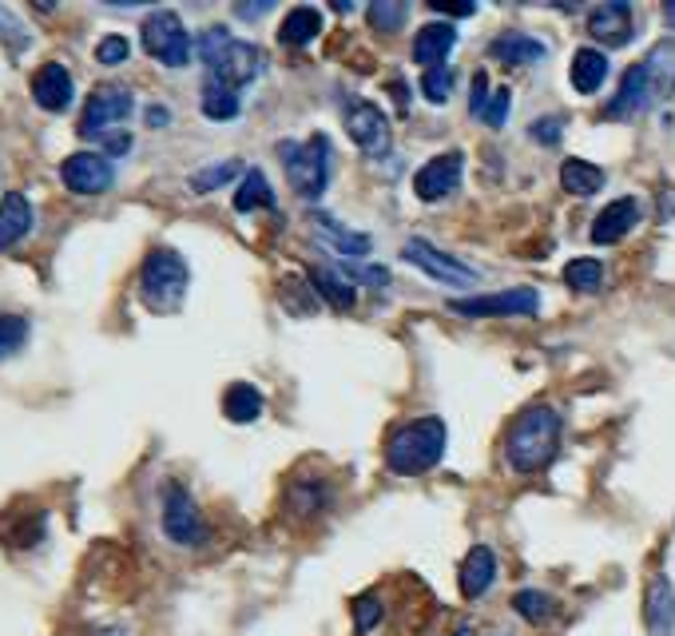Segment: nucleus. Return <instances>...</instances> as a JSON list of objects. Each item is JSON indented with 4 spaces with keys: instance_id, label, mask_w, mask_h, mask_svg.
<instances>
[{
    "instance_id": "obj_7",
    "label": "nucleus",
    "mask_w": 675,
    "mask_h": 636,
    "mask_svg": "<svg viewBox=\"0 0 675 636\" xmlns=\"http://www.w3.org/2000/svg\"><path fill=\"white\" fill-rule=\"evenodd\" d=\"M135 108V96L123 84H96L80 111V136L84 140H108L123 128V120Z\"/></svg>"
},
{
    "instance_id": "obj_33",
    "label": "nucleus",
    "mask_w": 675,
    "mask_h": 636,
    "mask_svg": "<svg viewBox=\"0 0 675 636\" xmlns=\"http://www.w3.org/2000/svg\"><path fill=\"white\" fill-rule=\"evenodd\" d=\"M239 176H247L242 160H223V164H211V167H203V172H196V176H191V187L203 196V191H218V187L235 184Z\"/></svg>"
},
{
    "instance_id": "obj_39",
    "label": "nucleus",
    "mask_w": 675,
    "mask_h": 636,
    "mask_svg": "<svg viewBox=\"0 0 675 636\" xmlns=\"http://www.w3.org/2000/svg\"><path fill=\"white\" fill-rule=\"evenodd\" d=\"M128 56H131V45H128V36H120V33L104 36V40L96 45V60H99L104 68L128 64Z\"/></svg>"
},
{
    "instance_id": "obj_14",
    "label": "nucleus",
    "mask_w": 675,
    "mask_h": 636,
    "mask_svg": "<svg viewBox=\"0 0 675 636\" xmlns=\"http://www.w3.org/2000/svg\"><path fill=\"white\" fill-rule=\"evenodd\" d=\"M655 89L652 80H648V72H643V64H632L628 72H624L620 89H616V96H612V104L604 108V116L608 120H636V116H643V111L655 104Z\"/></svg>"
},
{
    "instance_id": "obj_34",
    "label": "nucleus",
    "mask_w": 675,
    "mask_h": 636,
    "mask_svg": "<svg viewBox=\"0 0 675 636\" xmlns=\"http://www.w3.org/2000/svg\"><path fill=\"white\" fill-rule=\"evenodd\" d=\"M405 16H410V4H405V0H374V4H366V21H370V28H378V33H398L405 24Z\"/></svg>"
},
{
    "instance_id": "obj_24",
    "label": "nucleus",
    "mask_w": 675,
    "mask_h": 636,
    "mask_svg": "<svg viewBox=\"0 0 675 636\" xmlns=\"http://www.w3.org/2000/svg\"><path fill=\"white\" fill-rule=\"evenodd\" d=\"M568 76H572V89L592 96V92H600V84L608 80V56L600 52V48H577Z\"/></svg>"
},
{
    "instance_id": "obj_15",
    "label": "nucleus",
    "mask_w": 675,
    "mask_h": 636,
    "mask_svg": "<svg viewBox=\"0 0 675 636\" xmlns=\"http://www.w3.org/2000/svg\"><path fill=\"white\" fill-rule=\"evenodd\" d=\"M72 96H76V84H72V72H68L64 64L48 60V64H40L33 72V99H36V108H44V111H68V108H72Z\"/></svg>"
},
{
    "instance_id": "obj_8",
    "label": "nucleus",
    "mask_w": 675,
    "mask_h": 636,
    "mask_svg": "<svg viewBox=\"0 0 675 636\" xmlns=\"http://www.w3.org/2000/svg\"><path fill=\"white\" fill-rule=\"evenodd\" d=\"M159 526H164V538L175 541L183 549H196L208 541V521L199 514L196 497L187 494L183 485L171 482L164 490V514H159Z\"/></svg>"
},
{
    "instance_id": "obj_20",
    "label": "nucleus",
    "mask_w": 675,
    "mask_h": 636,
    "mask_svg": "<svg viewBox=\"0 0 675 636\" xmlns=\"http://www.w3.org/2000/svg\"><path fill=\"white\" fill-rule=\"evenodd\" d=\"M310 227H315L318 243H327L330 251H342V255H350V259H366V255H370V247H374L370 235L342 227L334 215H322V211H315V215H310Z\"/></svg>"
},
{
    "instance_id": "obj_50",
    "label": "nucleus",
    "mask_w": 675,
    "mask_h": 636,
    "mask_svg": "<svg viewBox=\"0 0 675 636\" xmlns=\"http://www.w3.org/2000/svg\"><path fill=\"white\" fill-rule=\"evenodd\" d=\"M449 636H473V633H469V628H458V633H449Z\"/></svg>"
},
{
    "instance_id": "obj_35",
    "label": "nucleus",
    "mask_w": 675,
    "mask_h": 636,
    "mask_svg": "<svg viewBox=\"0 0 675 636\" xmlns=\"http://www.w3.org/2000/svg\"><path fill=\"white\" fill-rule=\"evenodd\" d=\"M565 283L572 291H580V295H596L600 286H604V267L596 259H572L565 267Z\"/></svg>"
},
{
    "instance_id": "obj_32",
    "label": "nucleus",
    "mask_w": 675,
    "mask_h": 636,
    "mask_svg": "<svg viewBox=\"0 0 675 636\" xmlns=\"http://www.w3.org/2000/svg\"><path fill=\"white\" fill-rule=\"evenodd\" d=\"M512 613H521L529 625H545L548 616L556 613V601L541 589H521L512 592Z\"/></svg>"
},
{
    "instance_id": "obj_25",
    "label": "nucleus",
    "mask_w": 675,
    "mask_h": 636,
    "mask_svg": "<svg viewBox=\"0 0 675 636\" xmlns=\"http://www.w3.org/2000/svg\"><path fill=\"white\" fill-rule=\"evenodd\" d=\"M318 33H322V12H318L315 4H298V9L286 12L283 28H279V40H283L286 48H306Z\"/></svg>"
},
{
    "instance_id": "obj_37",
    "label": "nucleus",
    "mask_w": 675,
    "mask_h": 636,
    "mask_svg": "<svg viewBox=\"0 0 675 636\" xmlns=\"http://www.w3.org/2000/svg\"><path fill=\"white\" fill-rule=\"evenodd\" d=\"M453 89H458V72H453L449 64L422 72V96L429 99V104H446Z\"/></svg>"
},
{
    "instance_id": "obj_30",
    "label": "nucleus",
    "mask_w": 675,
    "mask_h": 636,
    "mask_svg": "<svg viewBox=\"0 0 675 636\" xmlns=\"http://www.w3.org/2000/svg\"><path fill=\"white\" fill-rule=\"evenodd\" d=\"M199 108H203V116L208 120H235L242 108V99L235 89H227V84H215V80H203V96H199Z\"/></svg>"
},
{
    "instance_id": "obj_31",
    "label": "nucleus",
    "mask_w": 675,
    "mask_h": 636,
    "mask_svg": "<svg viewBox=\"0 0 675 636\" xmlns=\"http://www.w3.org/2000/svg\"><path fill=\"white\" fill-rule=\"evenodd\" d=\"M560 187L572 191V196H596L604 187V172L589 160H565L560 164Z\"/></svg>"
},
{
    "instance_id": "obj_38",
    "label": "nucleus",
    "mask_w": 675,
    "mask_h": 636,
    "mask_svg": "<svg viewBox=\"0 0 675 636\" xmlns=\"http://www.w3.org/2000/svg\"><path fill=\"white\" fill-rule=\"evenodd\" d=\"M28 342V318L24 315H0V363L12 358Z\"/></svg>"
},
{
    "instance_id": "obj_21",
    "label": "nucleus",
    "mask_w": 675,
    "mask_h": 636,
    "mask_svg": "<svg viewBox=\"0 0 675 636\" xmlns=\"http://www.w3.org/2000/svg\"><path fill=\"white\" fill-rule=\"evenodd\" d=\"M636 223H640V203L628 196L616 199V203H608V208L596 215V223H592V243L612 247V243H620Z\"/></svg>"
},
{
    "instance_id": "obj_49",
    "label": "nucleus",
    "mask_w": 675,
    "mask_h": 636,
    "mask_svg": "<svg viewBox=\"0 0 675 636\" xmlns=\"http://www.w3.org/2000/svg\"><path fill=\"white\" fill-rule=\"evenodd\" d=\"M96 636H123L120 628H104V633H96Z\"/></svg>"
},
{
    "instance_id": "obj_17",
    "label": "nucleus",
    "mask_w": 675,
    "mask_h": 636,
    "mask_svg": "<svg viewBox=\"0 0 675 636\" xmlns=\"http://www.w3.org/2000/svg\"><path fill=\"white\" fill-rule=\"evenodd\" d=\"M458 581H461V597H465V601L485 597V592L493 589V581H497V553H493L489 545H473L465 553V561H461Z\"/></svg>"
},
{
    "instance_id": "obj_43",
    "label": "nucleus",
    "mask_w": 675,
    "mask_h": 636,
    "mask_svg": "<svg viewBox=\"0 0 675 636\" xmlns=\"http://www.w3.org/2000/svg\"><path fill=\"white\" fill-rule=\"evenodd\" d=\"M509 104H512L509 89L493 92L489 108H485V123H489V128H505V120H509Z\"/></svg>"
},
{
    "instance_id": "obj_12",
    "label": "nucleus",
    "mask_w": 675,
    "mask_h": 636,
    "mask_svg": "<svg viewBox=\"0 0 675 636\" xmlns=\"http://www.w3.org/2000/svg\"><path fill=\"white\" fill-rule=\"evenodd\" d=\"M461 172H465V152H441L414 176V191L422 203H441L461 187Z\"/></svg>"
},
{
    "instance_id": "obj_28",
    "label": "nucleus",
    "mask_w": 675,
    "mask_h": 636,
    "mask_svg": "<svg viewBox=\"0 0 675 636\" xmlns=\"http://www.w3.org/2000/svg\"><path fill=\"white\" fill-rule=\"evenodd\" d=\"M267 410V402H262V394L254 390L251 382H235L227 386V394H223V414L230 417V422H239V426H247V422H254V417Z\"/></svg>"
},
{
    "instance_id": "obj_13",
    "label": "nucleus",
    "mask_w": 675,
    "mask_h": 636,
    "mask_svg": "<svg viewBox=\"0 0 675 636\" xmlns=\"http://www.w3.org/2000/svg\"><path fill=\"white\" fill-rule=\"evenodd\" d=\"M346 132L366 155L390 152V120H386V111H381L378 104H370V99H362V104H350L346 108Z\"/></svg>"
},
{
    "instance_id": "obj_3",
    "label": "nucleus",
    "mask_w": 675,
    "mask_h": 636,
    "mask_svg": "<svg viewBox=\"0 0 675 636\" xmlns=\"http://www.w3.org/2000/svg\"><path fill=\"white\" fill-rule=\"evenodd\" d=\"M449 429L441 417H414L390 434L386 441V466L402 478H417V473L434 470L437 461L446 458Z\"/></svg>"
},
{
    "instance_id": "obj_23",
    "label": "nucleus",
    "mask_w": 675,
    "mask_h": 636,
    "mask_svg": "<svg viewBox=\"0 0 675 636\" xmlns=\"http://www.w3.org/2000/svg\"><path fill=\"white\" fill-rule=\"evenodd\" d=\"M33 203L24 191H9V196L0 199V251H9L16 243L33 231Z\"/></svg>"
},
{
    "instance_id": "obj_16",
    "label": "nucleus",
    "mask_w": 675,
    "mask_h": 636,
    "mask_svg": "<svg viewBox=\"0 0 675 636\" xmlns=\"http://www.w3.org/2000/svg\"><path fill=\"white\" fill-rule=\"evenodd\" d=\"M589 33L596 36L600 45L608 48H624L632 40L636 24H632V4H624V0H612V4H596L589 12Z\"/></svg>"
},
{
    "instance_id": "obj_18",
    "label": "nucleus",
    "mask_w": 675,
    "mask_h": 636,
    "mask_svg": "<svg viewBox=\"0 0 675 636\" xmlns=\"http://www.w3.org/2000/svg\"><path fill=\"white\" fill-rule=\"evenodd\" d=\"M453 48H458V28L446 21L425 24V28H417V36H414V60L422 64V72L446 64Z\"/></svg>"
},
{
    "instance_id": "obj_36",
    "label": "nucleus",
    "mask_w": 675,
    "mask_h": 636,
    "mask_svg": "<svg viewBox=\"0 0 675 636\" xmlns=\"http://www.w3.org/2000/svg\"><path fill=\"white\" fill-rule=\"evenodd\" d=\"M286 505H291V514L310 517V514H318V509H327L330 497H327V490H322V485L303 482V485H295V490L286 494Z\"/></svg>"
},
{
    "instance_id": "obj_46",
    "label": "nucleus",
    "mask_w": 675,
    "mask_h": 636,
    "mask_svg": "<svg viewBox=\"0 0 675 636\" xmlns=\"http://www.w3.org/2000/svg\"><path fill=\"white\" fill-rule=\"evenodd\" d=\"M167 120H171V111L167 108H147V128H167Z\"/></svg>"
},
{
    "instance_id": "obj_6",
    "label": "nucleus",
    "mask_w": 675,
    "mask_h": 636,
    "mask_svg": "<svg viewBox=\"0 0 675 636\" xmlns=\"http://www.w3.org/2000/svg\"><path fill=\"white\" fill-rule=\"evenodd\" d=\"M140 45H143V52L152 56V60H159L164 68H187L191 64V52H196L191 33H187L183 21H179L171 9L152 12V16L140 24Z\"/></svg>"
},
{
    "instance_id": "obj_2",
    "label": "nucleus",
    "mask_w": 675,
    "mask_h": 636,
    "mask_svg": "<svg viewBox=\"0 0 675 636\" xmlns=\"http://www.w3.org/2000/svg\"><path fill=\"white\" fill-rule=\"evenodd\" d=\"M196 52H199V60H203V68H208V80L227 84V89H235V92L267 72L262 48L247 45V40H235L223 24L203 28V36L196 40Z\"/></svg>"
},
{
    "instance_id": "obj_40",
    "label": "nucleus",
    "mask_w": 675,
    "mask_h": 636,
    "mask_svg": "<svg viewBox=\"0 0 675 636\" xmlns=\"http://www.w3.org/2000/svg\"><path fill=\"white\" fill-rule=\"evenodd\" d=\"M378 625H381V601L374 592H366V597L354 601V633H374Z\"/></svg>"
},
{
    "instance_id": "obj_27",
    "label": "nucleus",
    "mask_w": 675,
    "mask_h": 636,
    "mask_svg": "<svg viewBox=\"0 0 675 636\" xmlns=\"http://www.w3.org/2000/svg\"><path fill=\"white\" fill-rule=\"evenodd\" d=\"M643 72L652 80V89L660 99H667L675 92V40H660L643 60Z\"/></svg>"
},
{
    "instance_id": "obj_26",
    "label": "nucleus",
    "mask_w": 675,
    "mask_h": 636,
    "mask_svg": "<svg viewBox=\"0 0 675 636\" xmlns=\"http://www.w3.org/2000/svg\"><path fill=\"white\" fill-rule=\"evenodd\" d=\"M310 286H315L318 295L327 298L334 310H354V303H358V291L342 279V274L334 271V267H310Z\"/></svg>"
},
{
    "instance_id": "obj_44",
    "label": "nucleus",
    "mask_w": 675,
    "mask_h": 636,
    "mask_svg": "<svg viewBox=\"0 0 675 636\" xmlns=\"http://www.w3.org/2000/svg\"><path fill=\"white\" fill-rule=\"evenodd\" d=\"M274 4L271 0H262V4H235V16H247V21H254V16H267Z\"/></svg>"
},
{
    "instance_id": "obj_41",
    "label": "nucleus",
    "mask_w": 675,
    "mask_h": 636,
    "mask_svg": "<svg viewBox=\"0 0 675 636\" xmlns=\"http://www.w3.org/2000/svg\"><path fill=\"white\" fill-rule=\"evenodd\" d=\"M489 72H473V96H469V111L477 116V120H485V108H489Z\"/></svg>"
},
{
    "instance_id": "obj_22",
    "label": "nucleus",
    "mask_w": 675,
    "mask_h": 636,
    "mask_svg": "<svg viewBox=\"0 0 675 636\" xmlns=\"http://www.w3.org/2000/svg\"><path fill=\"white\" fill-rule=\"evenodd\" d=\"M489 56H493V60H501V64H509V68H517V64H541V60L548 56V45H545V40H536V36L521 33V28H509V33H501L489 45Z\"/></svg>"
},
{
    "instance_id": "obj_42",
    "label": "nucleus",
    "mask_w": 675,
    "mask_h": 636,
    "mask_svg": "<svg viewBox=\"0 0 675 636\" xmlns=\"http://www.w3.org/2000/svg\"><path fill=\"white\" fill-rule=\"evenodd\" d=\"M529 136H533L536 143L553 148V143H560V136H565V120H560V116H545V120H536L533 128H529Z\"/></svg>"
},
{
    "instance_id": "obj_5",
    "label": "nucleus",
    "mask_w": 675,
    "mask_h": 636,
    "mask_svg": "<svg viewBox=\"0 0 675 636\" xmlns=\"http://www.w3.org/2000/svg\"><path fill=\"white\" fill-rule=\"evenodd\" d=\"M330 155H334V143L327 132H315L310 140L295 143L283 140L279 143V160H283V172L291 179L303 199H318L330 184Z\"/></svg>"
},
{
    "instance_id": "obj_10",
    "label": "nucleus",
    "mask_w": 675,
    "mask_h": 636,
    "mask_svg": "<svg viewBox=\"0 0 675 636\" xmlns=\"http://www.w3.org/2000/svg\"><path fill=\"white\" fill-rule=\"evenodd\" d=\"M402 259L405 263H414L417 271H425L434 283L441 286H473L477 283V271L469 263H461L458 255H449V251H437L434 243H425V239H410L402 247Z\"/></svg>"
},
{
    "instance_id": "obj_45",
    "label": "nucleus",
    "mask_w": 675,
    "mask_h": 636,
    "mask_svg": "<svg viewBox=\"0 0 675 636\" xmlns=\"http://www.w3.org/2000/svg\"><path fill=\"white\" fill-rule=\"evenodd\" d=\"M104 148H108V155H123V152L131 148V136H128V132L108 136V140H104Z\"/></svg>"
},
{
    "instance_id": "obj_47",
    "label": "nucleus",
    "mask_w": 675,
    "mask_h": 636,
    "mask_svg": "<svg viewBox=\"0 0 675 636\" xmlns=\"http://www.w3.org/2000/svg\"><path fill=\"white\" fill-rule=\"evenodd\" d=\"M437 12H449V16H473V4H434Z\"/></svg>"
},
{
    "instance_id": "obj_19",
    "label": "nucleus",
    "mask_w": 675,
    "mask_h": 636,
    "mask_svg": "<svg viewBox=\"0 0 675 636\" xmlns=\"http://www.w3.org/2000/svg\"><path fill=\"white\" fill-rule=\"evenodd\" d=\"M643 625L652 636L675 633V589L667 577H652V585L643 592Z\"/></svg>"
},
{
    "instance_id": "obj_48",
    "label": "nucleus",
    "mask_w": 675,
    "mask_h": 636,
    "mask_svg": "<svg viewBox=\"0 0 675 636\" xmlns=\"http://www.w3.org/2000/svg\"><path fill=\"white\" fill-rule=\"evenodd\" d=\"M664 21L675 28V0H667V4H664Z\"/></svg>"
},
{
    "instance_id": "obj_1",
    "label": "nucleus",
    "mask_w": 675,
    "mask_h": 636,
    "mask_svg": "<svg viewBox=\"0 0 675 636\" xmlns=\"http://www.w3.org/2000/svg\"><path fill=\"white\" fill-rule=\"evenodd\" d=\"M560 450V410L556 407H529L521 417H512L505 434V461L512 473H536Z\"/></svg>"
},
{
    "instance_id": "obj_29",
    "label": "nucleus",
    "mask_w": 675,
    "mask_h": 636,
    "mask_svg": "<svg viewBox=\"0 0 675 636\" xmlns=\"http://www.w3.org/2000/svg\"><path fill=\"white\" fill-rule=\"evenodd\" d=\"M254 208H274V191H271V179H267V172H259V167H247V176L239 179V187H235V211H254Z\"/></svg>"
},
{
    "instance_id": "obj_11",
    "label": "nucleus",
    "mask_w": 675,
    "mask_h": 636,
    "mask_svg": "<svg viewBox=\"0 0 675 636\" xmlns=\"http://www.w3.org/2000/svg\"><path fill=\"white\" fill-rule=\"evenodd\" d=\"M60 179L76 196H104L116 184V167L104 152H72L60 164Z\"/></svg>"
},
{
    "instance_id": "obj_4",
    "label": "nucleus",
    "mask_w": 675,
    "mask_h": 636,
    "mask_svg": "<svg viewBox=\"0 0 675 636\" xmlns=\"http://www.w3.org/2000/svg\"><path fill=\"white\" fill-rule=\"evenodd\" d=\"M187 283H191V271H187V259L171 247H155L147 251L140 267V295L143 303L159 315H171V310L183 307L187 298Z\"/></svg>"
},
{
    "instance_id": "obj_9",
    "label": "nucleus",
    "mask_w": 675,
    "mask_h": 636,
    "mask_svg": "<svg viewBox=\"0 0 675 636\" xmlns=\"http://www.w3.org/2000/svg\"><path fill=\"white\" fill-rule=\"evenodd\" d=\"M449 310L461 318H533L541 310V295L533 286H512V291H497V295L453 298Z\"/></svg>"
}]
</instances>
